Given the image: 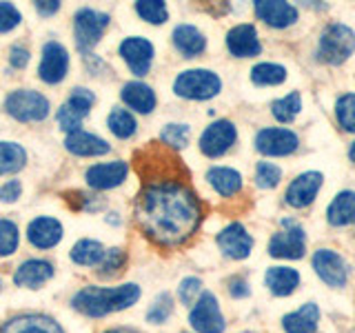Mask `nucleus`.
Returning <instances> with one entry per match:
<instances>
[{
  "label": "nucleus",
  "instance_id": "obj_5",
  "mask_svg": "<svg viewBox=\"0 0 355 333\" xmlns=\"http://www.w3.org/2000/svg\"><path fill=\"white\" fill-rule=\"evenodd\" d=\"M220 78L209 69H189L175 78L173 92L189 100H207L220 92Z\"/></svg>",
  "mask_w": 355,
  "mask_h": 333
},
{
  "label": "nucleus",
  "instance_id": "obj_50",
  "mask_svg": "<svg viewBox=\"0 0 355 333\" xmlns=\"http://www.w3.org/2000/svg\"><path fill=\"white\" fill-rule=\"evenodd\" d=\"M0 287H3V282H0Z\"/></svg>",
  "mask_w": 355,
  "mask_h": 333
},
{
  "label": "nucleus",
  "instance_id": "obj_16",
  "mask_svg": "<svg viewBox=\"0 0 355 333\" xmlns=\"http://www.w3.org/2000/svg\"><path fill=\"white\" fill-rule=\"evenodd\" d=\"M0 333H62L60 325L49 316L25 314L0 325Z\"/></svg>",
  "mask_w": 355,
  "mask_h": 333
},
{
  "label": "nucleus",
  "instance_id": "obj_27",
  "mask_svg": "<svg viewBox=\"0 0 355 333\" xmlns=\"http://www.w3.org/2000/svg\"><path fill=\"white\" fill-rule=\"evenodd\" d=\"M329 222L333 227H344L355 222V191H342L327 209Z\"/></svg>",
  "mask_w": 355,
  "mask_h": 333
},
{
  "label": "nucleus",
  "instance_id": "obj_42",
  "mask_svg": "<svg viewBox=\"0 0 355 333\" xmlns=\"http://www.w3.org/2000/svg\"><path fill=\"white\" fill-rule=\"evenodd\" d=\"M20 25V11L11 3H0V33L11 31Z\"/></svg>",
  "mask_w": 355,
  "mask_h": 333
},
{
  "label": "nucleus",
  "instance_id": "obj_1",
  "mask_svg": "<svg viewBox=\"0 0 355 333\" xmlns=\"http://www.w3.org/2000/svg\"><path fill=\"white\" fill-rule=\"evenodd\" d=\"M136 166L142 178L136 198L138 227L160 247H180L202 222V205L189 187V171L171 149L158 142L136 155Z\"/></svg>",
  "mask_w": 355,
  "mask_h": 333
},
{
  "label": "nucleus",
  "instance_id": "obj_39",
  "mask_svg": "<svg viewBox=\"0 0 355 333\" xmlns=\"http://www.w3.org/2000/svg\"><path fill=\"white\" fill-rule=\"evenodd\" d=\"M173 311V300L169 293H160L158 298H155V302L149 307L147 311V320L151 322V325H162V322L171 316Z\"/></svg>",
  "mask_w": 355,
  "mask_h": 333
},
{
  "label": "nucleus",
  "instance_id": "obj_11",
  "mask_svg": "<svg viewBox=\"0 0 355 333\" xmlns=\"http://www.w3.org/2000/svg\"><path fill=\"white\" fill-rule=\"evenodd\" d=\"M120 56L129 65V69L136 76H147L153 62V44L144 38H127L120 44Z\"/></svg>",
  "mask_w": 355,
  "mask_h": 333
},
{
  "label": "nucleus",
  "instance_id": "obj_36",
  "mask_svg": "<svg viewBox=\"0 0 355 333\" xmlns=\"http://www.w3.org/2000/svg\"><path fill=\"white\" fill-rule=\"evenodd\" d=\"M125 262H127V253L122 251V249H118V247L107 249L103 262L98 264V273H100V275H105V278L116 275V273L122 271V266H125Z\"/></svg>",
  "mask_w": 355,
  "mask_h": 333
},
{
  "label": "nucleus",
  "instance_id": "obj_37",
  "mask_svg": "<svg viewBox=\"0 0 355 333\" xmlns=\"http://www.w3.org/2000/svg\"><path fill=\"white\" fill-rule=\"evenodd\" d=\"M20 233L16 222L11 220H0V255H11L18 249Z\"/></svg>",
  "mask_w": 355,
  "mask_h": 333
},
{
  "label": "nucleus",
  "instance_id": "obj_22",
  "mask_svg": "<svg viewBox=\"0 0 355 333\" xmlns=\"http://www.w3.org/2000/svg\"><path fill=\"white\" fill-rule=\"evenodd\" d=\"M53 278V264L47 260H27L22 262L16 273H14V282L18 287L25 289H40L44 282H49Z\"/></svg>",
  "mask_w": 355,
  "mask_h": 333
},
{
  "label": "nucleus",
  "instance_id": "obj_18",
  "mask_svg": "<svg viewBox=\"0 0 355 333\" xmlns=\"http://www.w3.org/2000/svg\"><path fill=\"white\" fill-rule=\"evenodd\" d=\"M127 171H129V166H127V162H122V160L94 164L92 169H87V182H89V187L105 191V189H114V187L125 182Z\"/></svg>",
  "mask_w": 355,
  "mask_h": 333
},
{
  "label": "nucleus",
  "instance_id": "obj_19",
  "mask_svg": "<svg viewBox=\"0 0 355 333\" xmlns=\"http://www.w3.org/2000/svg\"><path fill=\"white\" fill-rule=\"evenodd\" d=\"M27 238L36 249H51L62 240V225L55 218H36L29 222Z\"/></svg>",
  "mask_w": 355,
  "mask_h": 333
},
{
  "label": "nucleus",
  "instance_id": "obj_29",
  "mask_svg": "<svg viewBox=\"0 0 355 333\" xmlns=\"http://www.w3.org/2000/svg\"><path fill=\"white\" fill-rule=\"evenodd\" d=\"M207 180L220 196H236L242 189V176L236 169H229V166H214V169H209Z\"/></svg>",
  "mask_w": 355,
  "mask_h": 333
},
{
  "label": "nucleus",
  "instance_id": "obj_47",
  "mask_svg": "<svg viewBox=\"0 0 355 333\" xmlns=\"http://www.w3.org/2000/svg\"><path fill=\"white\" fill-rule=\"evenodd\" d=\"M229 291H231L233 298H247L249 296V284L244 280H231Z\"/></svg>",
  "mask_w": 355,
  "mask_h": 333
},
{
  "label": "nucleus",
  "instance_id": "obj_24",
  "mask_svg": "<svg viewBox=\"0 0 355 333\" xmlns=\"http://www.w3.org/2000/svg\"><path fill=\"white\" fill-rule=\"evenodd\" d=\"M318 318L320 309L313 302H306L302 309L293 311V314L284 316L282 327L286 333H315L318 331Z\"/></svg>",
  "mask_w": 355,
  "mask_h": 333
},
{
  "label": "nucleus",
  "instance_id": "obj_21",
  "mask_svg": "<svg viewBox=\"0 0 355 333\" xmlns=\"http://www.w3.org/2000/svg\"><path fill=\"white\" fill-rule=\"evenodd\" d=\"M255 14L269 27H288L297 20V9L288 3H275V0H260L255 3Z\"/></svg>",
  "mask_w": 355,
  "mask_h": 333
},
{
  "label": "nucleus",
  "instance_id": "obj_45",
  "mask_svg": "<svg viewBox=\"0 0 355 333\" xmlns=\"http://www.w3.org/2000/svg\"><path fill=\"white\" fill-rule=\"evenodd\" d=\"M9 62L11 67H16V69H22V67H27L29 62V51L25 47H20V44H16V47H11L9 51Z\"/></svg>",
  "mask_w": 355,
  "mask_h": 333
},
{
  "label": "nucleus",
  "instance_id": "obj_20",
  "mask_svg": "<svg viewBox=\"0 0 355 333\" xmlns=\"http://www.w3.org/2000/svg\"><path fill=\"white\" fill-rule=\"evenodd\" d=\"M227 47L238 58H251L262 51V44L258 40V33L251 25H238L227 33Z\"/></svg>",
  "mask_w": 355,
  "mask_h": 333
},
{
  "label": "nucleus",
  "instance_id": "obj_10",
  "mask_svg": "<svg viewBox=\"0 0 355 333\" xmlns=\"http://www.w3.org/2000/svg\"><path fill=\"white\" fill-rule=\"evenodd\" d=\"M67 71H69V56H67V49L60 42H47L42 47V60L38 67V76L44 83L55 85L64 80Z\"/></svg>",
  "mask_w": 355,
  "mask_h": 333
},
{
  "label": "nucleus",
  "instance_id": "obj_13",
  "mask_svg": "<svg viewBox=\"0 0 355 333\" xmlns=\"http://www.w3.org/2000/svg\"><path fill=\"white\" fill-rule=\"evenodd\" d=\"M313 269L315 273L331 287H344L349 278V269L344 260L340 258V253L331 249H320L313 255Z\"/></svg>",
  "mask_w": 355,
  "mask_h": 333
},
{
  "label": "nucleus",
  "instance_id": "obj_48",
  "mask_svg": "<svg viewBox=\"0 0 355 333\" xmlns=\"http://www.w3.org/2000/svg\"><path fill=\"white\" fill-rule=\"evenodd\" d=\"M349 158H351V160L355 162V142L351 144V149H349Z\"/></svg>",
  "mask_w": 355,
  "mask_h": 333
},
{
  "label": "nucleus",
  "instance_id": "obj_30",
  "mask_svg": "<svg viewBox=\"0 0 355 333\" xmlns=\"http://www.w3.org/2000/svg\"><path fill=\"white\" fill-rule=\"evenodd\" d=\"M107 249L100 244L98 240H80L73 244L71 249V260L76 264H83V266H98L103 262Z\"/></svg>",
  "mask_w": 355,
  "mask_h": 333
},
{
  "label": "nucleus",
  "instance_id": "obj_26",
  "mask_svg": "<svg viewBox=\"0 0 355 333\" xmlns=\"http://www.w3.org/2000/svg\"><path fill=\"white\" fill-rule=\"evenodd\" d=\"M120 96L131 109H136L138 114H151L155 109V94H153V89L144 83H127L122 87Z\"/></svg>",
  "mask_w": 355,
  "mask_h": 333
},
{
  "label": "nucleus",
  "instance_id": "obj_43",
  "mask_svg": "<svg viewBox=\"0 0 355 333\" xmlns=\"http://www.w3.org/2000/svg\"><path fill=\"white\" fill-rule=\"evenodd\" d=\"M200 291H202V282L198 280V278H184L180 282V300L189 307L196 302V298H200Z\"/></svg>",
  "mask_w": 355,
  "mask_h": 333
},
{
  "label": "nucleus",
  "instance_id": "obj_15",
  "mask_svg": "<svg viewBox=\"0 0 355 333\" xmlns=\"http://www.w3.org/2000/svg\"><path fill=\"white\" fill-rule=\"evenodd\" d=\"M320 187H322V173L320 171H306L302 176H297L286 189V203L295 209L309 207L315 200Z\"/></svg>",
  "mask_w": 355,
  "mask_h": 333
},
{
  "label": "nucleus",
  "instance_id": "obj_4",
  "mask_svg": "<svg viewBox=\"0 0 355 333\" xmlns=\"http://www.w3.org/2000/svg\"><path fill=\"white\" fill-rule=\"evenodd\" d=\"M5 109L20 122H40L49 116V100L33 89H18L7 96Z\"/></svg>",
  "mask_w": 355,
  "mask_h": 333
},
{
  "label": "nucleus",
  "instance_id": "obj_33",
  "mask_svg": "<svg viewBox=\"0 0 355 333\" xmlns=\"http://www.w3.org/2000/svg\"><path fill=\"white\" fill-rule=\"evenodd\" d=\"M286 78V69L282 65H273V62H260L253 67L251 71V80L255 85H280Z\"/></svg>",
  "mask_w": 355,
  "mask_h": 333
},
{
  "label": "nucleus",
  "instance_id": "obj_12",
  "mask_svg": "<svg viewBox=\"0 0 355 333\" xmlns=\"http://www.w3.org/2000/svg\"><path fill=\"white\" fill-rule=\"evenodd\" d=\"M297 136L288 129H262L255 136V147L264 155H288L297 149Z\"/></svg>",
  "mask_w": 355,
  "mask_h": 333
},
{
  "label": "nucleus",
  "instance_id": "obj_14",
  "mask_svg": "<svg viewBox=\"0 0 355 333\" xmlns=\"http://www.w3.org/2000/svg\"><path fill=\"white\" fill-rule=\"evenodd\" d=\"M218 247L222 249V253L229 255V258L242 260L251 253L253 238L249 236L247 229H244L242 225L233 222V225L225 227L218 233Z\"/></svg>",
  "mask_w": 355,
  "mask_h": 333
},
{
  "label": "nucleus",
  "instance_id": "obj_6",
  "mask_svg": "<svg viewBox=\"0 0 355 333\" xmlns=\"http://www.w3.org/2000/svg\"><path fill=\"white\" fill-rule=\"evenodd\" d=\"M109 27V16L96 9H80L73 16V31H76V44L80 53L89 56V49H94L103 38L105 29Z\"/></svg>",
  "mask_w": 355,
  "mask_h": 333
},
{
  "label": "nucleus",
  "instance_id": "obj_44",
  "mask_svg": "<svg viewBox=\"0 0 355 333\" xmlns=\"http://www.w3.org/2000/svg\"><path fill=\"white\" fill-rule=\"evenodd\" d=\"M20 194H22V185L18 180H9L0 187V200H3V203H16Z\"/></svg>",
  "mask_w": 355,
  "mask_h": 333
},
{
  "label": "nucleus",
  "instance_id": "obj_46",
  "mask_svg": "<svg viewBox=\"0 0 355 333\" xmlns=\"http://www.w3.org/2000/svg\"><path fill=\"white\" fill-rule=\"evenodd\" d=\"M36 9L40 16H51L60 9V3L58 0H42V3H36Z\"/></svg>",
  "mask_w": 355,
  "mask_h": 333
},
{
  "label": "nucleus",
  "instance_id": "obj_9",
  "mask_svg": "<svg viewBox=\"0 0 355 333\" xmlns=\"http://www.w3.org/2000/svg\"><path fill=\"white\" fill-rule=\"evenodd\" d=\"M236 127L229 120H218L214 125H209L205 133L200 136V149L209 158H218V155L227 153L231 144L236 142Z\"/></svg>",
  "mask_w": 355,
  "mask_h": 333
},
{
  "label": "nucleus",
  "instance_id": "obj_41",
  "mask_svg": "<svg viewBox=\"0 0 355 333\" xmlns=\"http://www.w3.org/2000/svg\"><path fill=\"white\" fill-rule=\"evenodd\" d=\"M189 127L187 125H166L162 129V142L171 149H182L189 142Z\"/></svg>",
  "mask_w": 355,
  "mask_h": 333
},
{
  "label": "nucleus",
  "instance_id": "obj_49",
  "mask_svg": "<svg viewBox=\"0 0 355 333\" xmlns=\"http://www.w3.org/2000/svg\"><path fill=\"white\" fill-rule=\"evenodd\" d=\"M105 333H131V331H125V329H111V331H105Z\"/></svg>",
  "mask_w": 355,
  "mask_h": 333
},
{
  "label": "nucleus",
  "instance_id": "obj_28",
  "mask_svg": "<svg viewBox=\"0 0 355 333\" xmlns=\"http://www.w3.org/2000/svg\"><path fill=\"white\" fill-rule=\"evenodd\" d=\"M300 284V273L291 266H271L266 271V287L271 289V293L275 296H288L295 291V287Z\"/></svg>",
  "mask_w": 355,
  "mask_h": 333
},
{
  "label": "nucleus",
  "instance_id": "obj_38",
  "mask_svg": "<svg viewBox=\"0 0 355 333\" xmlns=\"http://www.w3.org/2000/svg\"><path fill=\"white\" fill-rule=\"evenodd\" d=\"M336 114H338L342 129L355 131V94H347V96H342L338 100Z\"/></svg>",
  "mask_w": 355,
  "mask_h": 333
},
{
  "label": "nucleus",
  "instance_id": "obj_3",
  "mask_svg": "<svg viewBox=\"0 0 355 333\" xmlns=\"http://www.w3.org/2000/svg\"><path fill=\"white\" fill-rule=\"evenodd\" d=\"M353 49H355V33L347 25L333 22V25H329L322 31L320 49H318L320 60H324L329 65H340L349 58Z\"/></svg>",
  "mask_w": 355,
  "mask_h": 333
},
{
  "label": "nucleus",
  "instance_id": "obj_34",
  "mask_svg": "<svg viewBox=\"0 0 355 333\" xmlns=\"http://www.w3.org/2000/svg\"><path fill=\"white\" fill-rule=\"evenodd\" d=\"M300 107H302V98H300L297 92H293V94H288L286 98L273 103V116L280 122H291L300 114Z\"/></svg>",
  "mask_w": 355,
  "mask_h": 333
},
{
  "label": "nucleus",
  "instance_id": "obj_2",
  "mask_svg": "<svg viewBox=\"0 0 355 333\" xmlns=\"http://www.w3.org/2000/svg\"><path fill=\"white\" fill-rule=\"evenodd\" d=\"M140 287L138 284H120V287H85L71 300L73 309L89 318H103L107 314L129 309L138 302Z\"/></svg>",
  "mask_w": 355,
  "mask_h": 333
},
{
  "label": "nucleus",
  "instance_id": "obj_23",
  "mask_svg": "<svg viewBox=\"0 0 355 333\" xmlns=\"http://www.w3.org/2000/svg\"><path fill=\"white\" fill-rule=\"evenodd\" d=\"M64 147L73 155H105L111 149L107 140L94 136V133H87L83 129L73 131V133H67Z\"/></svg>",
  "mask_w": 355,
  "mask_h": 333
},
{
  "label": "nucleus",
  "instance_id": "obj_35",
  "mask_svg": "<svg viewBox=\"0 0 355 333\" xmlns=\"http://www.w3.org/2000/svg\"><path fill=\"white\" fill-rule=\"evenodd\" d=\"M136 11L142 20L151 22V25H162L166 16H169L162 0H142V3H136Z\"/></svg>",
  "mask_w": 355,
  "mask_h": 333
},
{
  "label": "nucleus",
  "instance_id": "obj_40",
  "mask_svg": "<svg viewBox=\"0 0 355 333\" xmlns=\"http://www.w3.org/2000/svg\"><path fill=\"white\" fill-rule=\"evenodd\" d=\"M280 178H282V171L271 162H260L255 166V185L260 189H273L280 182Z\"/></svg>",
  "mask_w": 355,
  "mask_h": 333
},
{
  "label": "nucleus",
  "instance_id": "obj_25",
  "mask_svg": "<svg viewBox=\"0 0 355 333\" xmlns=\"http://www.w3.org/2000/svg\"><path fill=\"white\" fill-rule=\"evenodd\" d=\"M173 44L182 56H187V58H193V56L205 51L207 38L193 25H178L175 31H173Z\"/></svg>",
  "mask_w": 355,
  "mask_h": 333
},
{
  "label": "nucleus",
  "instance_id": "obj_7",
  "mask_svg": "<svg viewBox=\"0 0 355 333\" xmlns=\"http://www.w3.org/2000/svg\"><path fill=\"white\" fill-rule=\"evenodd\" d=\"M96 98L94 94L89 92L85 87H76L69 100L58 109V125L62 131L67 133H73V131H80L83 125V118L89 114V109L94 107Z\"/></svg>",
  "mask_w": 355,
  "mask_h": 333
},
{
  "label": "nucleus",
  "instance_id": "obj_8",
  "mask_svg": "<svg viewBox=\"0 0 355 333\" xmlns=\"http://www.w3.org/2000/svg\"><path fill=\"white\" fill-rule=\"evenodd\" d=\"M189 322L198 333H222L225 331V318L220 314L218 300L214 293H200L198 302L193 305L191 314H189Z\"/></svg>",
  "mask_w": 355,
  "mask_h": 333
},
{
  "label": "nucleus",
  "instance_id": "obj_32",
  "mask_svg": "<svg viewBox=\"0 0 355 333\" xmlns=\"http://www.w3.org/2000/svg\"><path fill=\"white\" fill-rule=\"evenodd\" d=\"M107 125L111 131H114V136H118V138H131L133 133H136V127H138L136 118H133L127 109H120V107H116L109 114Z\"/></svg>",
  "mask_w": 355,
  "mask_h": 333
},
{
  "label": "nucleus",
  "instance_id": "obj_17",
  "mask_svg": "<svg viewBox=\"0 0 355 333\" xmlns=\"http://www.w3.org/2000/svg\"><path fill=\"white\" fill-rule=\"evenodd\" d=\"M269 253L273 258L297 260L304 255V231L300 227H291L288 231H277L269 242Z\"/></svg>",
  "mask_w": 355,
  "mask_h": 333
},
{
  "label": "nucleus",
  "instance_id": "obj_31",
  "mask_svg": "<svg viewBox=\"0 0 355 333\" xmlns=\"http://www.w3.org/2000/svg\"><path fill=\"white\" fill-rule=\"evenodd\" d=\"M27 153L16 142H0V176L16 173L25 166Z\"/></svg>",
  "mask_w": 355,
  "mask_h": 333
}]
</instances>
